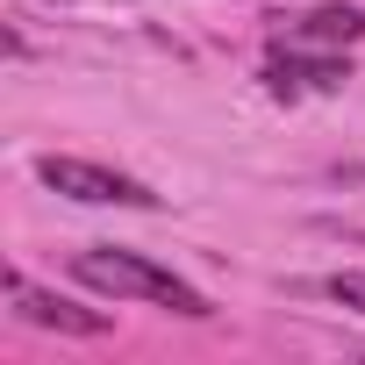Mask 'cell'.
<instances>
[{
	"label": "cell",
	"mask_w": 365,
	"mask_h": 365,
	"mask_svg": "<svg viewBox=\"0 0 365 365\" xmlns=\"http://www.w3.org/2000/svg\"><path fill=\"white\" fill-rule=\"evenodd\" d=\"M72 272H79L86 287L115 294V301H158V308L187 315V322L215 315V308H208V294H194L187 279H172V272H158L150 258H136V251H115V244H93V251H79V258H72Z\"/></svg>",
	"instance_id": "1"
},
{
	"label": "cell",
	"mask_w": 365,
	"mask_h": 365,
	"mask_svg": "<svg viewBox=\"0 0 365 365\" xmlns=\"http://www.w3.org/2000/svg\"><path fill=\"white\" fill-rule=\"evenodd\" d=\"M36 172H43V187H58V194H72V201H93V208H158V194L143 187V179H129V172H108V165H86V158H36Z\"/></svg>",
	"instance_id": "2"
},
{
	"label": "cell",
	"mask_w": 365,
	"mask_h": 365,
	"mask_svg": "<svg viewBox=\"0 0 365 365\" xmlns=\"http://www.w3.org/2000/svg\"><path fill=\"white\" fill-rule=\"evenodd\" d=\"M8 301H15V315H22V322H36V329H65V336H101V329H108V315H101V308L58 301V294L29 287L22 272H8Z\"/></svg>",
	"instance_id": "3"
},
{
	"label": "cell",
	"mask_w": 365,
	"mask_h": 365,
	"mask_svg": "<svg viewBox=\"0 0 365 365\" xmlns=\"http://www.w3.org/2000/svg\"><path fill=\"white\" fill-rule=\"evenodd\" d=\"M351 79L344 58H272L265 65V93L272 101H301V93H336Z\"/></svg>",
	"instance_id": "4"
},
{
	"label": "cell",
	"mask_w": 365,
	"mask_h": 365,
	"mask_svg": "<svg viewBox=\"0 0 365 365\" xmlns=\"http://www.w3.org/2000/svg\"><path fill=\"white\" fill-rule=\"evenodd\" d=\"M301 43H322V51H344V43H358L365 36V15L358 8H308L301 22H287Z\"/></svg>",
	"instance_id": "5"
},
{
	"label": "cell",
	"mask_w": 365,
	"mask_h": 365,
	"mask_svg": "<svg viewBox=\"0 0 365 365\" xmlns=\"http://www.w3.org/2000/svg\"><path fill=\"white\" fill-rule=\"evenodd\" d=\"M322 287H329V301H344V308H358V315H365V272H329Z\"/></svg>",
	"instance_id": "6"
}]
</instances>
